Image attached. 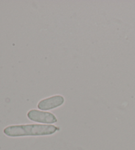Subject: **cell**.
I'll return each instance as SVG.
<instances>
[{
  "instance_id": "1",
  "label": "cell",
  "mask_w": 135,
  "mask_h": 150,
  "mask_svg": "<svg viewBox=\"0 0 135 150\" xmlns=\"http://www.w3.org/2000/svg\"><path fill=\"white\" fill-rule=\"evenodd\" d=\"M58 130L53 125H26L8 126L4 129V132L9 137L39 136L51 135Z\"/></svg>"
},
{
  "instance_id": "2",
  "label": "cell",
  "mask_w": 135,
  "mask_h": 150,
  "mask_svg": "<svg viewBox=\"0 0 135 150\" xmlns=\"http://www.w3.org/2000/svg\"><path fill=\"white\" fill-rule=\"evenodd\" d=\"M27 116L30 120L39 123L53 124L58 121V119L53 114L35 109L28 111Z\"/></svg>"
},
{
  "instance_id": "3",
  "label": "cell",
  "mask_w": 135,
  "mask_h": 150,
  "mask_svg": "<svg viewBox=\"0 0 135 150\" xmlns=\"http://www.w3.org/2000/svg\"><path fill=\"white\" fill-rule=\"evenodd\" d=\"M64 102L65 99L63 96L54 95L40 100L38 104V108L41 110H49L60 107Z\"/></svg>"
}]
</instances>
